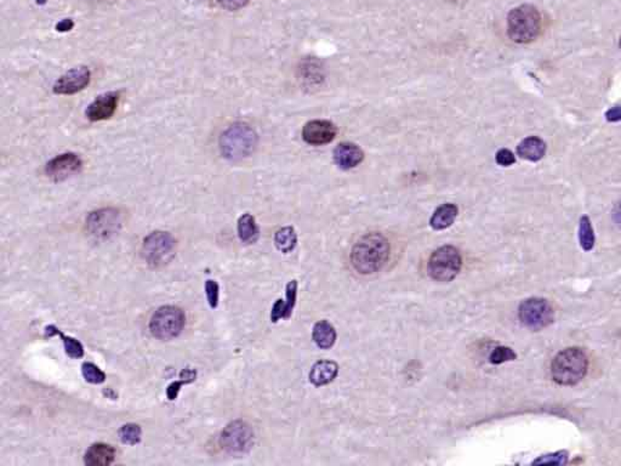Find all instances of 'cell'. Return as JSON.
Instances as JSON below:
<instances>
[{"instance_id":"cell-37","label":"cell","mask_w":621,"mask_h":466,"mask_svg":"<svg viewBox=\"0 0 621 466\" xmlns=\"http://www.w3.org/2000/svg\"><path fill=\"white\" fill-rule=\"evenodd\" d=\"M38 5H45L47 4V0H36Z\"/></svg>"},{"instance_id":"cell-11","label":"cell","mask_w":621,"mask_h":466,"mask_svg":"<svg viewBox=\"0 0 621 466\" xmlns=\"http://www.w3.org/2000/svg\"><path fill=\"white\" fill-rule=\"evenodd\" d=\"M83 160L78 154L67 152L58 154L45 165V175L55 182L64 181L80 173Z\"/></svg>"},{"instance_id":"cell-1","label":"cell","mask_w":621,"mask_h":466,"mask_svg":"<svg viewBox=\"0 0 621 466\" xmlns=\"http://www.w3.org/2000/svg\"><path fill=\"white\" fill-rule=\"evenodd\" d=\"M390 243L380 232L367 233L353 245L351 262L361 275L378 272L390 256Z\"/></svg>"},{"instance_id":"cell-19","label":"cell","mask_w":621,"mask_h":466,"mask_svg":"<svg viewBox=\"0 0 621 466\" xmlns=\"http://www.w3.org/2000/svg\"><path fill=\"white\" fill-rule=\"evenodd\" d=\"M517 154L529 162H539L546 154V143L537 136H529L517 146Z\"/></svg>"},{"instance_id":"cell-31","label":"cell","mask_w":621,"mask_h":466,"mask_svg":"<svg viewBox=\"0 0 621 466\" xmlns=\"http://www.w3.org/2000/svg\"><path fill=\"white\" fill-rule=\"evenodd\" d=\"M567 461V453L565 452H557L550 456H542L540 459L534 461V464H550V465H562Z\"/></svg>"},{"instance_id":"cell-22","label":"cell","mask_w":621,"mask_h":466,"mask_svg":"<svg viewBox=\"0 0 621 466\" xmlns=\"http://www.w3.org/2000/svg\"><path fill=\"white\" fill-rule=\"evenodd\" d=\"M238 236L243 243H255L258 238V228L253 215L244 214L239 217L237 225Z\"/></svg>"},{"instance_id":"cell-3","label":"cell","mask_w":621,"mask_h":466,"mask_svg":"<svg viewBox=\"0 0 621 466\" xmlns=\"http://www.w3.org/2000/svg\"><path fill=\"white\" fill-rule=\"evenodd\" d=\"M258 145V134L245 123H233L222 132L219 147L222 157L239 162L253 154Z\"/></svg>"},{"instance_id":"cell-17","label":"cell","mask_w":621,"mask_h":466,"mask_svg":"<svg viewBox=\"0 0 621 466\" xmlns=\"http://www.w3.org/2000/svg\"><path fill=\"white\" fill-rule=\"evenodd\" d=\"M116 459V450L106 443H94L85 452L84 461L86 465H111Z\"/></svg>"},{"instance_id":"cell-7","label":"cell","mask_w":621,"mask_h":466,"mask_svg":"<svg viewBox=\"0 0 621 466\" xmlns=\"http://www.w3.org/2000/svg\"><path fill=\"white\" fill-rule=\"evenodd\" d=\"M121 223V214L118 209L103 208L90 212L85 221V228L90 237L96 241H106L119 232Z\"/></svg>"},{"instance_id":"cell-24","label":"cell","mask_w":621,"mask_h":466,"mask_svg":"<svg viewBox=\"0 0 621 466\" xmlns=\"http://www.w3.org/2000/svg\"><path fill=\"white\" fill-rule=\"evenodd\" d=\"M274 243L282 253H284V254L290 253L297 243V236H296L294 228H290V226L280 228L274 236Z\"/></svg>"},{"instance_id":"cell-35","label":"cell","mask_w":621,"mask_h":466,"mask_svg":"<svg viewBox=\"0 0 621 466\" xmlns=\"http://www.w3.org/2000/svg\"><path fill=\"white\" fill-rule=\"evenodd\" d=\"M74 27V22L71 19H64L55 26L58 32H69Z\"/></svg>"},{"instance_id":"cell-23","label":"cell","mask_w":621,"mask_h":466,"mask_svg":"<svg viewBox=\"0 0 621 466\" xmlns=\"http://www.w3.org/2000/svg\"><path fill=\"white\" fill-rule=\"evenodd\" d=\"M45 335L47 336H53V335H60L64 343V351L66 354L72 357V358H82L84 356V347L80 344V341L74 339L72 336H66L60 329L56 328L55 326H48L45 328Z\"/></svg>"},{"instance_id":"cell-33","label":"cell","mask_w":621,"mask_h":466,"mask_svg":"<svg viewBox=\"0 0 621 466\" xmlns=\"http://www.w3.org/2000/svg\"><path fill=\"white\" fill-rule=\"evenodd\" d=\"M219 5L227 11H237L247 5L249 0H217Z\"/></svg>"},{"instance_id":"cell-12","label":"cell","mask_w":621,"mask_h":466,"mask_svg":"<svg viewBox=\"0 0 621 466\" xmlns=\"http://www.w3.org/2000/svg\"><path fill=\"white\" fill-rule=\"evenodd\" d=\"M91 73L85 66H80L69 69L64 75H61L53 84V90L58 95H73L80 91L84 90L89 85Z\"/></svg>"},{"instance_id":"cell-29","label":"cell","mask_w":621,"mask_h":466,"mask_svg":"<svg viewBox=\"0 0 621 466\" xmlns=\"http://www.w3.org/2000/svg\"><path fill=\"white\" fill-rule=\"evenodd\" d=\"M515 358H516V354L512 350L505 347V346H500V347L494 349V351L491 352L489 360L490 363H493V365H501L504 362L513 360Z\"/></svg>"},{"instance_id":"cell-6","label":"cell","mask_w":621,"mask_h":466,"mask_svg":"<svg viewBox=\"0 0 621 466\" xmlns=\"http://www.w3.org/2000/svg\"><path fill=\"white\" fill-rule=\"evenodd\" d=\"M186 316L176 306H162L153 313L149 321V330L154 338L171 340L178 338L184 330Z\"/></svg>"},{"instance_id":"cell-27","label":"cell","mask_w":621,"mask_h":466,"mask_svg":"<svg viewBox=\"0 0 621 466\" xmlns=\"http://www.w3.org/2000/svg\"><path fill=\"white\" fill-rule=\"evenodd\" d=\"M195 371H192V369H184L181 373V379L182 380H179V382H171L169 385L168 389H167V396H168L170 401H174L178 397L179 395L180 390L181 387H184V384H190V382L195 380Z\"/></svg>"},{"instance_id":"cell-8","label":"cell","mask_w":621,"mask_h":466,"mask_svg":"<svg viewBox=\"0 0 621 466\" xmlns=\"http://www.w3.org/2000/svg\"><path fill=\"white\" fill-rule=\"evenodd\" d=\"M176 241L169 232L156 231L143 239V259L152 266L167 264L174 256Z\"/></svg>"},{"instance_id":"cell-21","label":"cell","mask_w":621,"mask_h":466,"mask_svg":"<svg viewBox=\"0 0 621 466\" xmlns=\"http://www.w3.org/2000/svg\"><path fill=\"white\" fill-rule=\"evenodd\" d=\"M312 338L316 343L318 347L323 350H328L332 347V345L337 341V332L332 324L328 321H319L316 326L313 327L312 332Z\"/></svg>"},{"instance_id":"cell-13","label":"cell","mask_w":621,"mask_h":466,"mask_svg":"<svg viewBox=\"0 0 621 466\" xmlns=\"http://www.w3.org/2000/svg\"><path fill=\"white\" fill-rule=\"evenodd\" d=\"M118 102H119L118 93L102 94L90 103L85 111V116L91 122L107 121L116 113Z\"/></svg>"},{"instance_id":"cell-28","label":"cell","mask_w":621,"mask_h":466,"mask_svg":"<svg viewBox=\"0 0 621 466\" xmlns=\"http://www.w3.org/2000/svg\"><path fill=\"white\" fill-rule=\"evenodd\" d=\"M82 374H83V378H84L86 382H90V384H102L105 382L106 380V374L103 371H101L99 367L91 363V362H84L83 366H82Z\"/></svg>"},{"instance_id":"cell-9","label":"cell","mask_w":621,"mask_h":466,"mask_svg":"<svg viewBox=\"0 0 621 466\" xmlns=\"http://www.w3.org/2000/svg\"><path fill=\"white\" fill-rule=\"evenodd\" d=\"M518 317L523 326L533 330L546 328L555 321L552 305L541 297H532L522 302Z\"/></svg>"},{"instance_id":"cell-16","label":"cell","mask_w":621,"mask_h":466,"mask_svg":"<svg viewBox=\"0 0 621 466\" xmlns=\"http://www.w3.org/2000/svg\"><path fill=\"white\" fill-rule=\"evenodd\" d=\"M296 295H297V282H289L285 289V300L279 299L274 302L273 308L271 311V321L273 323L278 322L280 318H289L291 316L295 304H296Z\"/></svg>"},{"instance_id":"cell-2","label":"cell","mask_w":621,"mask_h":466,"mask_svg":"<svg viewBox=\"0 0 621 466\" xmlns=\"http://www.w3.org/2000/svg\"><path fill=\"white\" fill-rule=\"evenodd\" d=\"M589 371V357L584 350L568 347L561 351L551 363L553 382L562 387H573L584 379Z\"/></svg>"},{"instance_id":"cell-10","label":"cell","mask_w":621,"mask_h":466,"mask_svg":"<svg viewBox=\"0 0 621 466\" xmlns=\"http://www.w3.org/2000/svg\"><path fill=\"white\" fill-rule=\"evenodd\" d=\"M254 434L252 428L242 420L232 421L222 430L220 445L232 454H242L252 448Z\"/></svg>"},{"instance_id":"cell-20","label":"cell","mask_w":621,"mask_h":466,"mask_svg":"<svg viewBox=\"0 0 621 466\" xmlns=\"http://www.w3.org/2000/svg\"><path fill=\"white\" fill-rule=\"evenodd\" d=\"M459 209L453 203H446L433 212L430 223L435 230H446L453 225L458 217Z\"/></svg>"},{"instance_id":"cell-30","label":"cell","mask_w":621,"mask_h":466,"mask_svg":"<svg viewBox=\"0 0 621 466\" xmlns=\"http://www.w3.org/2000/svg\"><path fill=\"white\" fill-rule=\"evenodd\" d=\"M206 299H208L210 308H217V305H219V294H220L219 284L215 281H212V280H208L206 283Z\"/></svg>"},{"instance_id":"cell-36","label":"cell","mask_w":621,"mask_h":466,"mask_svg":"<svg viewBox=\"0 0 621 466\" xmlns=\"http://www.w3.org/2000/svg\"><path fill=\"white\" fill-rule=\"evenodd\" d=\"M616 223H619L621 226V201L618 204V207L616 209Z\"/></svg>"},{"instance_id":"cell-4","label":"cell","mask_w":621,"mask_h":466,"mask_svg":"<svg viewBox=\"0 0 621 466\" xmlns=\"http://www.w3.org/2000/svg\"><path fill=\"white\" fill-rule=\"evenodd\" d=\"M541 15L532 5L515 8L507 17V34L518 44L534 42L541 32Z\"/></svg>"},{"instance_id":"cell-15","label":"cell","mask_w":621,"mask_h":466,"mask_svg":"<svg viewBox=\"0 0 621 466\" xmlns=\"http://www.w3.org/2000/svg\"><path fill=\"white\" fill-rule=\"evenodd\" d=\"M363 151L354 143H340L334 151V162L340 169L348 170L356 168L363 162Z\"/></svg>"},{"instance_id":"cell-25","label":"cell","mask_w":621,"mask_h":466,"mask_svg":"<svg viewBox=\"0 0 621 466\" xmlns=\"http://www.w3.org/2000/svg\"><path fill=\"white\" fill-rule=\"evenodd\" d=\"M579 242L581 248L586 252L594 249V247H595V232H594L592 223L587 217H583L580 219Z\"/></svg>"},{"instance_id":"cell-38","label":"cell","mask_w":621,"mask_h":466,"mask_svg":"<svg viewBox=\"0 0 621 466\" xmlns=\"http://www.w3.org/2000/svg\"><path fill=\"white\" fill-rule=\"evenodd\" d=\"M619 47H620V49H621V36H620V40H619Z\"/></svg>"},{"instance_id":"cell-26","label":"cell","mask_w":621,"mask_h":466,"mask_svg":"<svg viewBox=\"0 0 621 466\" xmlns=\"http://www.w3.org/2000/svg\"><path fill=\"white\" fill-rule=\"evenodd\" d=\"M141 428L136 424L123 425L119 430V437L121 442L125 445H136L141 441Z\"/></svg>"},{"instance_id":"cell-5","label":"cell","mask_w":621,"mask_h":466,"mask_svg":"<svg viewBox=\"0 0 621 466\" xmlns=\"http://www.w3.org/2000/svg\"><path fill=\"white\" fill-rule=\"evenodd\" d=\"M463 266L461 254L453 245H444L435 250L427 264V272L432 280L450 282L459 275Z\"/></svg>"},{"instance_id":"cell-32","label":"cell","mask_w":621,"mask_h":466,"mask_svg":"<svg viewBox=\"0 0 621 466\" xmlns=\"http://www.w3.org/2000/svg\"><path fill=\"white\" fill-rule=\"evenodd\" d=\"M495 160L501 167H510V165L515 164L516 157L510 149H502L498 151V154L495 156Z\"/></svg>"},{"instance_id":"cell-34","label":"cell","mask_w":621,"mask_h":466,"mask_svg":"<svg viewBox=\"0 0 621 466\" xmlns=\"http://www.w3.org/2000/svg\"><path fill=\"white\" fill-rule=\"evenodd\" d=\"M605 118L608 122H621V106L609 108L605 113Z\"/></svg>"},{"instance_id":"cell-14","label":"cell","mask_w":621,"mask_h":466,"mask_svg":"<svg viewBox=\"0 0 621 466\" xmlns=\"http://www.w3.org/2000/svg\"><path fill=\"white\" fill-rule=\"evenodd\" d=\"M337 136V127L329 121H310L302 129V138L312 146L332 143Z\"/></svg>"},{"instance_id":"cell-18","label":"cell","mask_w":621,"mask_h":466,"mask_svg":"<svg viewBox=\"0 0 621 466\" xmlns=\"http://www.w3.org/2000/svg\"><path fill=\"white\" fill-rule=\"evenodd\" d=\"M337 373H339L337 363L332 360H319L310 369V382L315 387H324L335 380Z\"/></svg>"}]
</instances>
